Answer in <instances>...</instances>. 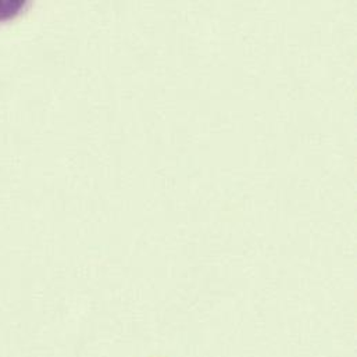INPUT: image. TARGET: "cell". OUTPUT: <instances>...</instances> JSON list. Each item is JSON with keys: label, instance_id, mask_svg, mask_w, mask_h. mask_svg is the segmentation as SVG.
<instances>
[{"label": "cell", "instance_id": "cell-1", "mask_svg": "<svg viewBox=\"0 0 357 357\" xmlns=\"http://www.w3.org/2000/svg\"><path fill=\"white\" fill-rule=\"evenodd\" d=\"M28 1L24 0H0V21H6L18 15Z\"/></svg>", "mask_w": 357, "mask_h": 357}]
</instances>
